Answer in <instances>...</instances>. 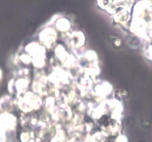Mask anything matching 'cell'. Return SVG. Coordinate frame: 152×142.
<instances>
[{
	"label": "cell",
	"mask_w": 152,
	"mask_h": 142,
	"mask_svg": "<svg viewBox=\"0 0 152 142\" xmlns=\"http://www.w3.org/2000/svg\"><path fill=\"white\" fill-rule=\"evenodd\" d=\"M1 77H2V72H1V70H0V79H1Z\"/></svg>",
	"instance_id": "6da1fadb"
}]
</instances>
